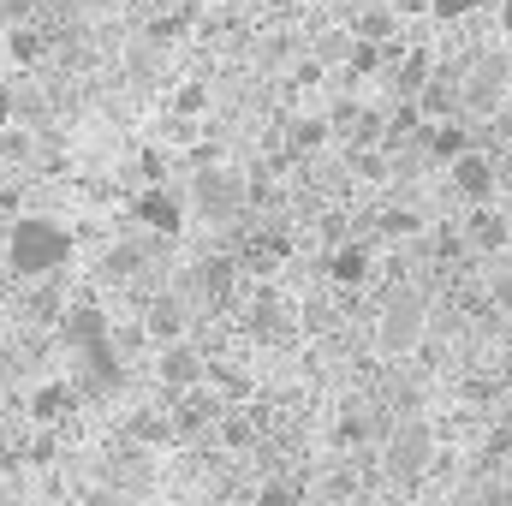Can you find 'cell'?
I'll return each instance as SVG.
<instances>
[{
    "mask_svg": "<svg viewBox=\"0 0 512 506\" xmlns=\"http://www.w3.org/2000/svg\"><path fill=\"white\" fill-rule=\"evenodd\" d=\"M6 262H12L18 280L60 274V268L72 262V233H66L60 221H48V215H24V221H12V233H6Z\"/></svg>",
    "mask_w": 512,
    "mask_h": 506,
    "instance_id": "1",
    "label": "cell"
},
{
    "mask_svg": "<svg viewBox=\"0 0 512 506\" xmlns=\"http://www.w3.org/2000/svg\"><path fill=\"white\" fill-rule=\"evenodd\" d=\"M429 459H435V435H429V423H417V417H405V423L393 429V441H387V453H382L387 477H399V483H417V477L429 471Z\"/></svg>",
    "mask_w": 512,
    "mask_h": 506,
    "instance_id": "2",
    "label": "cell"
},
{
    "mask_svg": "<svg viewBox=\"0 0 512 506\" xmlns=\"http://www.w3.org/2000/svg\"><path fill=\"white\" fill-rule=\"evenodd\" d=\"M447 179H453V191H459V197H471L477 209H489V203H495V191H501V167H495V155H489V149L459 155V161L447 167Z\"/></svg>",
    "mask_w": 512,
    "mask_h": 506,
    "instance_id": "3",
    "label": "cell"
},
{
    "mask_svg": "<svg viewBox=\"0 0 512 506\" xmlns=\"http://www.w3.org/2000/svg\"><path fill=\"white\" fill-rule=\"evenodd\" d=\"M382 352H411L417 340H423V298L417 292H399L393 304L382 310Z\"/></svg>",
    "mask_w": 512,
    "mask_h": 506,
    "instance_id": "4",
    "label": "cell"
},
{
    "mask_svg": "<svg viewBox=\"0 0 512 506\" xmlns=\"http://www.w3.org/2000/svg\"><path fill=\"white\" fill-rule=\"evenodd\" d=\"M507 84H512V66L501 54H483V60L471 66V78H465V108H471V114H495L501 96H507Z\"/></svg>",
    "mask_w": 512,
    "mask_h": 506,
    "instance_id": "5",
    "label": "cell"
},
{
    "mask_svg": "<svg viewBox=\"0 0 512 506\" xmlns=\"http://www.w3.org/2000/svg\"><path fill=\"white\" fill-rule=\"evenodd\" d=\"M459 108H465V78L441 66V72H435V84L417 96V114H423L429 126H453V120H459Z\"/></svg>",
    "mask_w": 512,
    "mask_h": 506,
    "instance_id": "6",
    "label": "cell"
},
{
    "mask_svg": "<svg viewBox=\"0 0 512 506\" xmlns=\"http://www.w3.org/2000/svg\"><path fill=\"white\" fill-rule=\"evenodd\" d=\"M131 215H137L149 233H161V239H173V233L185 227V203H179L173 191H161V185H149V191L131 203Z\"/></svg>",
    "mask_w": 512,
    "mask_h": 506,
    "instance_id": "7",
    "label": "cell"
},
{
    "mask_svg": "<svg viewBox=\"0 0 512 506\" xmlns=\"http://www.w3.org/2000/svg\"><path fill=\"white\" fill-rule=\"evenodd\" d=\"M203 370H209L203 352L185 346V340H179V346H161V358H155V376H161V387H173V393H191V387L203 381Z\"/></svg>",
    "mask_w": 512,
    "mask_h": 506,
    "instance_id": "8",
    "label": "cell"
},
{
    "mask_svg": "<svg viewBox=\"0 0 512 506\" xmlns=\"http://www.w3.org/2000/svg\"><path fill=\"white\" fill-rule=\"evenodd\" d=\"M60 340H66L72 352H96V346H108L114 334H108V316H102L96 304H78V310L60 316Z\"/></svg>",
    "mask_w": 512,
    "mask_h": 506,
    "instance_id": "9",
    "label": "cell"
},
{
    "mask_svg": "<svg viewBox=\"0 0 512 506\" xmlns=\"http://www.w3.org/2000/svg\"><path fill=\"white\" fill-rule=\"evenodd\" d=\"M435 72H441V66H435V54H429V48H411V54L387 72V84H393V96H399V102H417V96L435 84Z\"/></svg>",
    "mask_w": 512,
    "mask_h": 506,
    "instance_id": "10",
    "label": "cell"
},
{
    "mask_svg": "<svg viewBox=\"0 0 512 506\" xmlns=\"http://www.w3.org/2000/svg\"><path fill=\"white\" fill-rule=\"evenodd\" d=\"M239 179L233 173H197V209L209 215V221H227L233 209H239Z\"/></svg>",
    "mask_w": 512,
    "mask_h": 506,
    "instance_id": "11",
    "label": "cell"
},
{
    "mask_svg": "<svg viewBox=\"0 0 512 506\" xmlns=\"http://www.w3.org/2000/svg\"><path fill=\"white\" fill-rule=\"evenodd\" d=\"M143 334L149 340H161V346H179L185 340V304L167 292V298H155L149 304V316H143Z\"/></svg>",
    "mask_w": 512,
    "mask_h": 506,
    "instance_id": "12",
    "label": "cell"
},
{
    "mask_svg": "<svg viewBox=\"0 0 512 506\" xmlns=\"http://www.w3.org/2000/svg\"><path fill=\"white\" fill-rule=\"evenodd\" d=\"M465 239H471L477 251H512V221L495 215V209H477L471 227H465Z\"/></svg>",
    "mask_w": 512,
    "mask_h": 506,
    "instance_id": "13",
    "label": "cell"
},
{
    "mask_svg": "<svg viewBox=\"0 0 512 506\" xmlns=\"http://www.w3.org/2000/svg\"><path fill=\"white\" fill-rule=\"evenodd\" d=\"M352 36L370 42V48L399 42V12H393V6H370V12H358V18H352Z\"/></svg>",
    "mask_w": 512,
    "mask_h": 506,
    "instance_id": "14",
    "label": "cell"
},
{
    "mask_svg": "<svg viewBox=\"0 0 512 506\" xmlns=\"http://www.w3.org/2000/svg\"><path fill=\"white\" fill-rule=\"evenodd\" d=\"M423 143H429V155H435V161H447V167H453L459 155H471V149H477V137L459 126V120H453V126H429V131H423Z\"/></svg>",
    "mask_w": 512,
    "mask_h": 506,
    "instance_id": "15",
    "label": "cell"
},
{
    "mask_svg": "<svg viewBox=\"0 0 512 506\" xmlns=\"http://www.w3.org/2000/svg\"><path fill=\"white\" fill-rule=\"evenodd\" d=\"M42 48H48V30H42V24H12V30H6V54H12L18 66L42 60Z\"/></svg>",
    "mask_w": 512,
    "mask_h": 506,
    "instance_id": "16",
    "label": "cell"
},
{
    "mask_svg": "<svg viewBox=\"0 0 512 506\" xmlns=\"http://www.w3.org/2000/svg\"><path fill=\"white\" fill-rule=\"evenodd\" d=\"M352 48H358V36H352V30H322L310 60H316V66H340V60H346V66H352Z\"/></svg>",
    "mask_w": 512,
    "mask_h": 506,
    "instance_id": "17",
    "label": "cell"
},
{
    "mask_svg": "<svg viewBox=\"0 0 512 506\" xmlns=\"http://www.w3.org/2000/svg\"><path fill=\"white\" fill-rule=\"evenodd\" d=\"M328 274H334L340 286H358V280L370 274V251H364V245H340L334 262H328Z\"/></svg>",
    "mask_w": 512,
    "mask_h": 506,
    "instance_id": "18",
    "label": "cell"
},
{
    "mask_svg": "<svg viewBox=\"0 0 512 506\" xmlns=\"http://www.w3.org/2000/svg\"><path fill=\"white\" fill-rule=\"evenodd\" d=\"M197 286H203V298H215V304H221V298H227V286H233V262H227V256L203 262V268H197Z\"/></svg>",
    "mask_w": 512,
    "mask_h": 506,
    "instance_id": "19",
    "label": "cell"
},
{
    "mask_svg": "<svg viewBox=\"0 0 512 506\" xmlns=\"http://www.w3.org/2000/svg\"><path fill=\"white\" fill-rule=\"evenodd\" d=\"M60 411H66V381H48V387H36V393H30V417L54 423Z\"/></svg>",
    "mask_w": 512,
    "mask_h": 506,
    "instance_id": "20",
    "label": "cell"
},
{
    "mask_svg": "<svg viewBox=\"0 0 512 506\" xmlns=\"http://www.w3.org/2000/svg\"><path fill=\"white\" fill-rule=\"evenodd\" d=\"M203 108H209V84H203V78L179 84V96H173V114H179V120H191V114H203Z\"/></svg>",
    "mask_w": 512,
    "mask_h": 506,
    "instance_id": "21",
    "label": "cell"
},
{
    "mask_svg": "<svg viewBox=\"0 0 512 506\" xmlns=\"http://www.w3.org/2000/svg\"><path fill=\"white\" fill-rule=\"evenodd\" d=\"M417 227H423V221H417L411 209H387V215H382V233H387V239H411Z\"/></svg>",
    "mask_w": 512,
    "mask_h": 506,
    "instance_id": "22",
    "label": "cell"
},
{
    "mask_svg": "<svg viewBox=\"0 0 512 506\" xmlns=\"http://www.w3.org/2000/svg\"><path fill=\"white\" fill-rule=\"evenodd\" d=\"M0 155H6V161H30V131L6 126V131H0Z\"/></svg>",
    "mask_w": 512,
    "mask_h": 506,
    "instance_id": "23",
    "label": "cell"
},
{
    "mask_svg": "<svg viewBox=\"0 0 512 506\" xmlns=\"http://www.w3.org/2000/svg\"><path fill=\"white\" fill-rule=\"evenodd\" d=\"M322 137H328V120H298L292 126V149H316Z\"/></svg>",
    "mask_w": 512,
    "mask_h": 506,
    "instance_id": "24",
    "label": "cell"
},
{
    "mask_svg": "<svg viewBox=\"0 0 512 506\" xmlns=\"http://www.w3.org/2000/svg\"><path fill=\"white\" fill-rule=\"evenodd\" d=\"M256 506H298V489L292 483H262L256 489Z\"/></svg>",
    "mask_w": 512,
    "mask_h": 506,
    "instance_id": "25",
    "label": "cell"
},
{
    "mask_svg": "<svg viewBox=\"0 0 512 506\" xmlns=\"http://www.w3.org/2000/svg\"><path fill=\"white\" fill-rule=\"evenodd\" d=\"M137 262H143V251H137V245H120V251H108V262H102V268H108V274H131Z\"/></svg>",
    "mask_w": 512,
    "mask_h": 506,
    "instance_id": "26",
    "label": "cell"
},
{
    "mask_svg": "<svg viewBox=\"0 0 512 506\" xmlns=\"http://www.w3.org/2000/svg\"><path fill=\"white\" fill-rule=\"evenodd\" d=\"M483 0H435V18H465V12H477Z\"/></svg>",
    "mask_w": 512,
    "mask_h": 506,
    "instance_id": "27",
    "label": "cell"
},
{
    "mask_svg": "<svg viewBox=\"0 0 512 506\" xmlns=\"http://www.w3.org/2000/svg\"><path fill=\"white\" fill-rule=\"evenodd\" d=\"M30 310H36V316H54V310H60V298H54V286H42V292H36V304H30Z\"/></svg>",
    "mask_w": 512,
    "mask_h": 506,
    "instance_id": "28",
    "label": "cell"
},
{
    "mask_svg": "<svg viewBox=\"0 0 512 506\" xmlns=\"http://www.w3.org/2000/svg\"><path fill=\"white\" fill-rule=\"evenodd\" d=\"M399 18H417V12H435V0H393Z\"/></svg>",
    "mask_w": 512,
    "mask_h": 506,
    "instance_id": "29",
    "label": "cell"
},
{
    "mask_svg": "<svg viewBox=\"0 0 512 506\" xmlns=\"http://www.w3.org/2000/svg\"><path fill=\"white\" fill-rule=\"evenodd\" d=\"M495 167H501V191H512V143L495 149Z\"/></svg>",
    "mask_w": 512,
    "mask_h": 506,
    "instance_id": "30",
    "label": "cell"
},
{
    "mask_svg": "<svg viewBox=\"0 0 512 506\" xmlns=\"http://www.w3.org/2000/svg\"><path fill=\"white\" fill-rule=\"evenodd\" d=\"M495 298H501V304H512V274H501V280H495Z\"/></svg>",
    "mask_w": 512,
    "mask_h": 506,
    "instance_id": "31",
    "label": "cell"
},
{
    "mask_svg": "<svg viewBox=\"0 0 512 506\" xmlns=\"http://www.w3.org/2000/svg\"><path fill=\"white\" fill-rule=\"evenodd\" d=\"M501 24H507V36H512V0H501Z\"/></svg>",
    "mask_w": 512,
    "mask_h": 506,
    "instance_id": "32",
    "label": "cell"
},
{
    "mask_svg": "<svg viewBox=\"0 0 512 506\" xmlns=\"http://www.w3.org/2000/svg\"><path fill=\"white\" fill-rule=\"evenodd\" d=\"M90 6H108V0H90Z\"/></svg>",
    "mask_w": 512,
    "mask_h": 506,
    "instance_id": "33",
    "label": "cell"
},
{
    "mask_svg": "<svg viewBox=\"0 0 512 506\" xmlns=\"http://www.w3.org/2000/svg\"><path fill=\"white\" fill-rule=\"evenodd\" d=\"M0 131H6V120H0Z\"/></svg>",
    "mask_w": 512,
    "mask_h": 506,
    "instance_id": "34",
    "label": "cell"
}]
</instances>
